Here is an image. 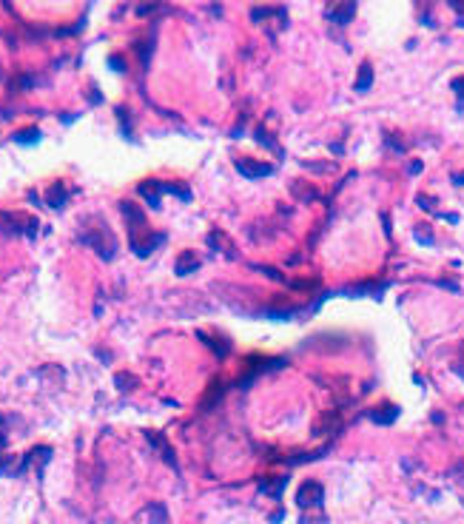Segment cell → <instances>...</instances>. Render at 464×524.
Returning <instances> with one entry per match:
<instances>
[{"instance_id":"obj_1","label":"cell","mask_w":464,"mask_h":524,"mask_svg":"<svg viewBox=\"0 0 464 524\" xmlns=\"http://www.w3.org/2000/svg\"><path fill=\"white\" fill-rule=\"evenodd\" d=\"M123 211H126V217H128V223H137V228H131V245H134V251L140 254V257H148L165 237L162 234H154V231H148V225H145V220H143V214H140V208H134L131 203H123Z\"/></svg>"},{"instance_id":"obj_2","label":"cell","mask_w":464,"mask_h":524,"mask_svg":"<svg viewBox=\"0 0 464 524\" xmlns=\"http://www.w3.org/2000/svg\"><path fill=\"white\" fill-rule=\"evenodd\" d=\"M297 501H299V507H302V510L322 507V501H325V487H322L319 481L308 479V481L299 487V493H297Z\"/></svg>"},{"instance_id":"obj_3","label":"cell","mask_w":464,"mask_h":524,"mask_svg":"<svg viewBox=\"0 0 464 524\" xmlns=\"http://www.w3.org/2000/svg\"><path fill=\"white\" fill-rule=\"evenodd\" d=\"M237 171L243 174V177L248 180H257V177H268V174H274V165L268 162H254V160H237Z\"/></svg>"},{"instance_id":"obj_4","label":"cell","mask_w":464,"mask_h":524,"mask_svg":"<svg viewBox=\"0 0 464 524\" xmlns=\"http://www.w3.org/2000/svg\"><path fill=\"white\" fill-rule=\"evenodd\" d=\"M353 12H356V4H339V6H331L328 9V21L336 23V26H348L350 18H353Z\"/></svg>"},{"instance_id":"obj_5","label":"cell","mask_w":464,"mask_h":524,"mask_svg":"<svg viewBox=\"0 0 464 524\" xmlns=\"http://www.w3.org/2000/svg\"><path fill=\"white\" fill-rule=\"evenodd\" d=\"M285 484H288V479H285V476H277V479H263V481H260V490H263V493H268L271 498H282V490H285Z\"/></svg>"},{"instance_id":"obj_6","label":"cell","mask_w":464,"mask_h":524,"mask_svg":"<svg viewBox=\"0 0 464 524\" xmlns=\"http://www.w3.org/2000/svg\"><path fill=\"white\" fill-rule=\"evenodd\" d=\"M396 416H399V408L396 405H382V408L370 411V419L376 425H390V422H396Z\"/></svg>"},{"instance_id":"obj_7","label":"cell","mask_w":464,"mask_h":524,"mask_svg":"<svg viewBox=\"0 0 464 524\" xmlns=\"http://www.w3.org/2000/svg\"><path fill=\"white\" fill-rule=\"evenodd\" d=\"M370 83H373V66H370V63H362V69H359V77H356L353 89H356V91H368V89H370Z\"/></svg>"},{"instance_id":"obj_8","label":"cell","mask_w":464,"mask_h":524,"mask_svg":"<svg viewBox=\"0 0 464 524\" xmlns=\"http://www.w3.org/2000/svg\"><path fill=\"white\" fill-rule=\"evenodd\" d=\"M199 268V260L191 254V251H185L179 260H177V274L179 277H185V274H191V271H197Z\"/></svg>"},{"instance_id":"obj_9","label":"cell","mask_w":464,"mask_h":524,"mask_svg":"<svg viewBox=\"0 0 464 524\" xmlns=\"http://www.w3.org/2000/svg\"><path fill=\"white\" fill-rule=\"evenodd\" d=\"M416 240L421 243V245H433V231H430V225H416Z\"/></svg>"},{"instance_id":"obj_10","label":"cell","mask_w":464,"mask_h":524,"mask_svg":"<svg viewBox=\"0 0 464 524\" xmlns=\"http://www.w3.org/2000/svg\"><path fill=\"white\" fill-rule=\"evenodd\" d=\"M453 89H455L458 97H464V77H455V80H453Z\"/></svg>"},{"instance_id":"obj_11","label":"cell","mask_w":464,"mask_h":524,"mask_svg":"<svg viewBox=\"0 0 464 524\" xmlns=\"http://www.w3.org/2000/svg\"><path fill=\"white\" fill-rule=\"evenodd\" d=\"M38 137V131H23V134H18V140H23V143H32Z\"/></svg>"},{"instance_id":"obj_12","label":"cell","mask_w":464,"mask_h":524,"mask_svg":"<svg viewBox=\"0 0 464 524\" xmlns=\"http://www.w3.org/2000/svg\"><path fill=\"white\" fill-rule=\"evenodd\" d=\"M455 374H458V377H464V347H461V362L455 365Z\"/></svg>"}]
</instances>
